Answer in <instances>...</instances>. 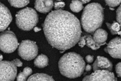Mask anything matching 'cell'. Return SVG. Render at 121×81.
<instances>
[{
	"label": "cell",
	"mask_w": 121,
	"mask_h": 81,
	"mask_svg": "<svg viewBox=\"0 0 121 81\" xmlns=\"http://www.w3.org/2000/svg\"><path fill=\"white\" fill-rule=\"evenodd\" d=\"M28 81H54L53 78L45 73H37L31 75L28 79Z\"/></svg>",
	"instance_id": "9a60e30c"
},
{
	"label": "cell",
	"mask_w": 121,
	"mask_h": 81,
	"mask_svg": "<svg viewBox=\"0 0 121 81\" xmlns=\"http://www.w3.org/2000/svg\"><path fill=\"white\" fill-rule=\"evenodd\" d=\"M12 19L9 9L2 3H0V31H4L9 26Z\"/></svg>",
	"instance_id": "30bf717a"
},
{
	"label": "cell",
	"mask_w": 121,
	"mask_h": 81,
	"mask_svg": "<svg viewBox=\"0 0 121 81\" xmlns=\"http://www.w3.org/2000/svg\"><path fill=\"white\" fill-rule=\"evenodd\" d=\"M18 43L15 34L11 31H3L0 36V47L4 53H11L17 47Z\"/></svg>",
	"instance_id": "5b68a950"
},
{
	"label": "cell",
	"mask_w": 121,
	"mask_h": 81,
	"mask_svg": "<svg viewBox=\"0 0 121 81\" xmlns=\"http://www.w3.org/2000/svg\"><path fill=\"white\" fill-rule=\"evenodd\" d=\"M83 3L78 0H73L70 4V9L74 12H78L83 8Z\"/></svg>",
	"instance_id": "ac0fdd59"
},
{
	"label": "cell",
	"mask_w": 121,
	"mask_h": 81,
	"mask_svg": "<svg viewBox=\"0 0 121 81\" xmlns=\"http://www.w3.org/2000/svg\"><path fill=\"white\" fill-rule=\"evenodd\" d=\"M106 24L112 35L119 34L121 27L120 24L118 22H114L112 24L106 23Z\"/></svg>",
	"instance_id": "d6986e66"
},
{
	"label": "cell",
	"mask_w": 121,
	"mask_h": 81,
	"mask_svg": "<svg viewBox=\"0 0 121 81\" xmlns=\"http://www.w3.org/2000/svg\"><path fill=\"white\" fill-rule=\"evenodd\" d=\"M41 30V29L38 27H35L34 28V30L35 32H38L39 31H40Z\"/></svg>",
	"instance_id": "f1b7e54d"
},
{
	"label": "cell",
	"mask_w": 121,
	"mask_h": 81,
	"mask_svg": "<svg viewBox=\"0 0 121 81\" xmlns=\"http://www.w3.org/2000/svg\"><path fill=\"white\" fill-rule=\"evenodd\" d=\"M107 5L111 7H115L121 3V0H104Z\"/></svg>",
	"instance_id": "44dd1931"
},
{
	"label": "cell",
	"mask_w": 121,
	"mask_h": 81,
	"mask_svg": "<svg viewBox=\"0 0 121 81\" xmlns=\"http://www.w3.org/2000/svg\"><path fill=\"white\" fill-rule=\"evenodd\" d=\"M115 71L118 77L121 78V62L119 63L116 64Z\"/></svg>",
	"instance_id": "cb8c5ba5"
},
{
	"label": "cell",
	"mask_w": 121,
	"mask_h": 81,
	"mask_svg": "<svg viewBox=\"0 0 121 81\" xmlns=\"http://www.w3.org/2000/svg\"><path fill=\"white\" fill-rule=\"evenodd\" d=\"M93 70H106L111 71L112 70V64L107 58L98 56L93 64Z\"/></svg>",
	"instance_id": "8fae6325"
},
{
	"label": "cell",
	"mask_w": 121,
	"mask_h": 81,
	"mask_svg": "<svg viewBox=\"0 0 121 81\" xmlns=\"http://www.w3.org/2000/svg\"><path fill=\"white\" fill-rule=\"evenodd\" d=\"M78 45L80 47H83L85 45H86V39L84 36L81 37L79 41H78Z\"/></svg>",
	"instance_id": "d4e9b609"
},
{
	"label": "cell",
	"mask_w": 121,
	"mask_h": 81,
	"mask_svg": "<svg viewBox=\"0 0 121 81\" xmlns=\"http://www.w3.org/2000/svg\"><path fill=\"white\" fill-rule=\"evenodd\" d=\"M38 52L36 43L30 40H25L20 44L18 48V55L23 59L30 61L34 59Z\"/></svg>",
	"instance_id": "8992f818"
},
{
	"label": "cell",
	"mask_w": 121,
	"mask_h": 81,
	"mask_svg": "<svg viewBox=\"0 0 121 81\" xmlns=\"http://www.w3.org/2000/svg\"><path fill=\"white\" fill-rule=\"evenodd\" d=\"M13 61H14L15 63L16 64V65L17 67H20V66H22L23 63H22L21 62V61L19 59H15Z\"/></svg>",
	"instance_id": "4316f807"
},
{
	"label": "cell",
	"mask_w": 121,
	"mask_h": 81,
	"mask_svg": "<svg viewBox=\"0 0 121 81\" xmlns=\"http://www.w3.org/2000/svg\"><path fill=\"white\" fill-rule=\"evenodd\" d=\"M85 70L86 72L90 71L91 70V66L89 64H87V65L85 67Z\"/></svg>",
	"instance_id": "83f0119b"
},
{
	"label": "cell",
	"mask_w": 121,
	"mask_h": 81,
	"mask_svg": "<svg viewBox=\"0 0 121 81\" xmlns=\"http://www.w3.org/2000/svg\"><path fill=\"white\" fill-rule=\"evenodd\" d=\"M86 39V45L93 50H97L99 49L101 45L97 44L94 40L93 37L91 35H86L84 36Z\"/></svg>",
	"instance_id": "2e32d148"
},
{
	"label": "cell",
	"mask_w": 121,
	"mask_h": 81,
	"mask_svg": "<svg viewBox=\"0 0 121 81\" xmlns=\"http://www.w3.org/2000/svg\"><path fill=\"white\" fill-rule=\"evenodd\" d=\"M11 6L15 8H23L26 6L29 0H8Z\"/></svg>",
	"instance_id": "ffe728a7"
},
{
	"label": "cell",
	"mask_w": 121,
	"mask_h": 81,
	"mask_svg": "<svg viewBox=\"0 0 121 81\" xmlns=\"http://www.w3.org/2000/svg\"><path fill=\"white\" fill-rule=\"evenodd\" d=\"M17 67L14 61H1L0 63V81H14L16 77Z\"/></svg>",
	"instance_id": "52a82bcc"
},
{
	"label": "cell",
	"mask_w": 121,
	"mask_h": 81,
	"mask_svg": "<svg viewBox=\"0 0 121 81\" xmlns=\"http://www.w3.org/2000/svg\"><path fill=\"white\" fill-rule=\"evenodd\" d=\"M85 65L82 56L75 52H69L64 54L58 63L60 73L70 79L80 77L85 69Z\"/></svg>",
	"instance_id": "7a4b0ae2"
},
{
	"label": "cell",
	"mask_w": 121,
	"mask_h": 81,
	"mask_svg": "<svg viewBox=\"0 0 121 81\" xmlns=\"http://www.w3.org/2000/svg\"><path fill=\"white\" fill-rule=\"evenodd\" d=\"M65 5V2L62 1H55L54 3V8L56 10H60V9H62Z\"/></svg>",
	"instance_id": "7402d4cb"
},
{
	"label": "cell",
	"mask_w": 121,
	"mask_h": 81,
	"mask_svg": "<svg viewBox=\"0 0 121 81\" xmlns=\"http://www.w3.org/2000/svg\"><path fill=\"white\" fill-rule=\"evenodd\" d=\"M48 63L49 59L48 57L43 54H39L34 61L35 65L39 68L45 67L48 65Z\"/></svg>",
	"instance_id": "5bb4252c"
},
{
	"label": "cell",
	"mask_w": 121,
	"mask_h": 81,
	"mask_svg": "<svg viewBox=\"0 0 121 81\" xmlns=\"http://www.w3.org/2000/svg\"><path fill=\"white\" fill-rule=\"evenodd\" d=\"M104 18L102 6L98 3L93 2L85 7L81 18V24L86 32L93 33L102 26Z\"/></svg>",
	"instance_id": "3957f363"
},
{
	"label": "cell",
	"mask_w": 121,
	"mask_h": 81,
	"mask_svg": "<svg viewBox=\"0 0 121 81\" xmlns=\"http://www.w3.org/2000/svg\"><path fill=\"white\" fill-rule=\"evenodd\" d=\"M43 29L49 44L60 51L72 47L81 37V28L78 18L69 12L61 9L48 14Z\"/></svg>",
	"instance_id": "6da1fadb"
},
{
	"label": "cell",
	"mask_w": 121,
	"mask_h": 81,
	"mask_svg": "<svg viewBox=\"0 0 121 81\" xmlns=\"http://www.w3.org/2000/svg\"><path fill=\"white\" fill-rule=\"evenodd\" d=\"M32 73V69L28 67H25L23 71L22 72H20L17 76V80L19 81H26L27 77L30 75Z\"/></svg>",
	"instance_id": "e0dca14e"
},
{
	"label": "cell",
	"mask_w": 121,
	"mask_h": 81,
	"mask_svg": "<svg viewBox=\"0 0 121 81\" xmlns=\"http://www.w3.org/2000/svg\"><path fill=\"white\" fill-rule=\"evenodd\" d=\"M78 0L81 1L83 4H84V3H86L88 2H89L91 0Z\"/></svg>",
	"instance_id": "f546056e"
},
{
	"label": "cell",
	"mask_w": 121,
	"mask_h": 81,
	"mask_svg": "<svg viewBox=\"0 0 121 81\" xmlns=\"http://www.w3.org/2000/svg\"><path fill=\"white\" fill-rule=\"evenodd\" d=\"M54 5L53 0H35V8L36 10L46 13L49 12Z\"/></svg>",
	"instance_id": "7c38bea8"
},
{
	"label": "cell",
	"mask_w": 121,
	"mask_h": 81,
	"mask_svg": "<svg viewBox=\"0 0 121 81\" xmlns=\"http://www.w3.org/2000/svg\"><path fill=\"white\" fill-rule=\"evenodd\" d=\"M116 19L121 27V5L116 10Z\"/></svg>",
	"instance_id": "603a6c76"
},
{
	"label": "cell",
	"mask_w": 121,
	"mask_h": 81,
	"mask_svg": "<svg viewBox=\"0 0 121 81\" xmlns=\"http://www.w3.org/2000/svg\"><path fill=\"white\" fill-rule=\"evenodd\" d=\"M16 22L20 29L29 31L36 25L38 22V16L34 9L27 7L17 12L16 16Z\"/></svg>",
	"instance_id": "277c9868"
},
{
	"label": "cell",
	"mask_w": 121,
	"mask_h": 81,
	"mask_svg": "<svg viewBox=\"0 0 121 81\" xmlns=\"http://www.w3.org/2000/svg\"><path fill=\"white\" fill-rule=\"evenodd\" d=\"M86 60L88 63H91L94 61V57L91 55H87L86 57Z\"/></svg>",
	"instance_id": "484cf974"
},
{
	"label": "cell",
	"mask_w": 121,
	"mask_h": 81,
	"mask_svg": "<svg viewBox=\"0 0 121 81\" xmlns=\"http://www.w3.org/2000/svg\"><path fill=\"white\" fill-rule=\"evenodd\" d=\"M86 76L83 81H116L114 74L108 70H98Z\"/></svg>",
	"instance_id": "ba28073f"
},
{
	"label": "cell",
	"mask_w": 121,
	"mask_h": 81,
	"mask_svg": "<svg viewBox=\"0 0 121 81\" xmlns=\"http://www.w3.org/2000/svg\"><path fill=\"white\" fill-rule=\"evenodd\" d=\"M104 51L114 58L121 59V37H116L111 40Z\"/></svg>",
	"instance_id": "9c48e42d"
},
{
	"label": "cell",
	"mask_w": 121,
	"mask_h": 81,
	"mask_svg": "<svg viewBox=\"0 0 121 81\" xmlns=\"http://www.w3.org/2000/svg\"><path fill=\"white\" fill-rule=\"evenodd\" d=\"M58 0V1H60V0Z\"/></svg>",
	"instance_id": "4dcf8cb0"
},
{
	"label": "cell",
	"mask_w": 121,
	"mask_h": 81,
	"mask_svg": "<svg viewBox=\"0 0 121 81\" xmlns=\"http://www.w3.org/2000/svg\"><path fill=\"white\" fill-rule=\"evenodd\" d=\"M108 34L103 29L98 28L95 31L93 38L95 42L100 45H104L107 39Z\"/></svg>",
	"instance_id": "4fadbf2b"
}]
</instances>
